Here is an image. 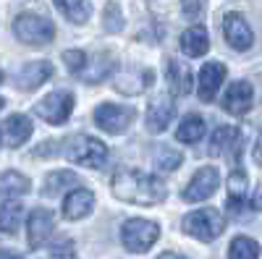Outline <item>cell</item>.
Instances as JSON below:
<instances>
[{"label":"cell","instance_id":"52a82bcc","mask_svg":"<svg viewBox=\"0 0 262 259\" xmlns=\"http://www.w3.org/2000/svg\"><path fill=\"white\" fill-rule=\"evenodd\" d=\"M217 186H221V173H217V168H210V165L200 168L194 173V178L186 183L184 199L186 202H205L217 191Z\"/></svg>","mask_w":262,"mask_h":259},{"label":"cell","instance_id":"7402d4cb","mask_svg":"<svg viewBox=\"0 0 262 259\" xmlns=\"http://www.w3.org/2000/svg\"><path fill=\"white\" fill-rule=\"evenodd\" d=\"M53 3L58 6V11L69 18V21H74V24H84L86 18H90V3L86 0H53Z\"/></svg>","mask_w":262,"mask_h":259},{"label":"cell","instance_id":"ac0fdd59","mask_svg":"<svg viewBox=\"0 0 262 259\" xmlns=\"http://www.w3.org/2000/svg\"><path fill=\"white\" fill-rule=\"evenodd\" d=\"M242 139V131H238L236 126H221L217 131L212 134V142H210V155L217 157V155H223L228 152V149L236 147V142Z\"/></svg>","mask_w":262,"mask_h":259},{"label":"cell","instance_id":"ba28073f","mask_svg":"<svg viewBox=\"0 0 262 259\" xmlns=\"http://www.w3.org/2000/svg\"><path fill=\"white\" fill-rule=\"evenodd\" d=\"M131 121H134V110H131V107H123V105L102 102L95 110V123L107 134H123Z\"/></svg>","mask_w":262,"mask_h":259},{"label":"cell","instance_id":"4dcf8cb0","mask_svg":"<svg viewBox=\"0 0 262 259\" xmlns=\"http://www.w3.org/2000/svg\"><path fill=\"white\" fill-rule=\"evenodd\" d=\"M160 259H186V256H181V254H173V251H165V254H160Z\"/></svg>","mask_w":262,"mask_h":259},{"label":"cell","instance_id":"8992f818","mask_svg":"<svg viewBox=\"0 0 262 259\" xmlns=\"http://www.w3.org/2000/svg\"><path fill=\"white\" fill-rule=\"evenodd\" d=\"M34 110H37V115H39L42 121L60 126V123L69 121L71 113H74V95H71V92H63V89L50 92L45 100L37 102Z\"/></svg>","mask_w":262,"mask_h":259},{"label":"cell","instance_id":"d6986e66","mask_svg":"<svg viewBox=\"0 0 262 259\" xmlns=\"http://www.w3.org/2000/svg\"><path fill=\"white\" fill-rule=\"evenodd\" d=\"M205 136V121L200 115H186L181 123H179V131H176V139L181 144H196Z\"/></svg>","mask_w":262,"mask_h":259},{"label":"cell","instance_id":"9a60e30c","mask_svg":"<svg viewBox=\"0 0 262 259\" xmlns=\"http://www.w3.org/2000/svg\"><path fill=\"white\" fill-rule=\"evenodd\" d=\"M53 76V66L48 60H37V63H27L24 68H21V74L16 76V84L21 86V89H37L39 84H45L48 79Z\"/></svg>","mask_w":262,"mask_h":259},{"label":"cell","instance_id":"9c48e42d","mask_svg":"<svg viewBox=\"0 0 262 259\" xmlns=\"http://www.w3.org/2000/svg\"><path fill=\"white\" fill-rule=\"evenodd\" d=\"M223 37L233 50H249L252 48V29L247 24V18L242 13H228L223 16Z\"/></svg>","mask_w":262,"mask_h":259},{"label":"cell","instance_id":"7c38bea8","mask_svg":"<svg viewBox=\"0 0 262 259\" xmlns=\"http://www.w3.org/2000/svg\"><path fill=\"white\" fill-rule=\"evenodd\" d=\"M0 136H3V144L11 147V149L21 147L32 136V121L27 115H11V118H6L3 126H0Z\"/></svg>","mask_w":262,"mask_h":259},{"label":"cell","instance_id":"cb8c5ba5","mask_svg":"<svg viewBox=\"0 0 262 259\" xmlns=\"http://www.w3.org/2000/svg\"><path fill=\"white\" fill-rule=\"evenodd\" d=\"M21 215H24V207L18 202H6L0 207V230L3 233H16L21 225Z\"/></svg>","mask_w":262,"mask_h":259},{"label":"cell","instance_id":"83f0119b","mask_svg":"<svg viewBox=\"0 0 262 259\" xmlns=\"http://www.w3.org/2000/svg\"><path fill=\"white\" fill-rule=\"evenodd\" d=\"M63 63L69 66L71 74H81L84 66H86V55H84L81 50H66V53H63Z\"/></svg>","mask_w":262,"mask_h":259},{"label":"cell","instance_id":"7a4b0ae2","mask_svg":"<svg viewBox=\"0 0 262 259\" xmlns=\"http://www.w3.org/2000/svg\"><path fill=\"white\" fill-rule=\"evenodd\" d=\"M13 32L24 45H34V48H45L55 39V24L37 13H21L13 21Z\"/></svg>","mask_w":262,"mask_h":259},{"label":"cell","instance_id":"277c9868","mask_svg":"<svg viewBox=\"0 0 262 259\" xmlns=\"http://www.w3.org/2000/svg\"><path fill=\"white\" fill-rule=\"evenodd\" d=\"M158 239H160V225L158 223H149V220H142V218L126 220L123 228H121L123 246L128 251H134V254H144Z\"/></svg>","mask_w":262,"mask_h":259},{"label":"cell","instance_id":"44dd1931","mask_svg":"<svg viewBox=\"0 0 262 259\" xmlns=\"http://www.w3.org/2000/svg\"><path fill=\"white\" fill-rule=\"evenodd\" d=\"M168 81L176 95H189L191 92V74L179 60H168Z\"/></svg>","mask_w":262,"mask_h":259},{"label":"cell","instance_id":"484cf974","mask_svg":"<svg viewBox=\"0 0 262 259\" xmlns=\"http://www.w3.org/2000/svg\"><path fill=\"white\" fill-rule=\"evenodd\" d=\"M76 183H79L76 173H71V170H55L53 176L48 178V183H45V194H58L66 186H76Z\"/></svg>","mask_w":262,"mask_h":259},{"label":"cell","instance_id":"d4e9b609","mask_svg":"<svg viewBox=\"0 0 262 259\" xmlns=\"http://www.w3.org/2000/svg\"><path fill=\"white\" fill-rule=\"evenodd\" d=\"M257 256H259V246H257V241L247 239V236H238V239L231 241L228 259H257Z\"/></svg>","mask_w":262,"mask_h":259},{"label":"cell","instance_id":"f546056e","mask_svg":"<svg viewBox=\"0 0 262 259\" xmlns=\"http://www.w3.org/2000/svg\"><path fill=\"white\" fill-rule=\"evenodd\" d=\"M181 11L186 13V18H196V16H200V11H202V3H200V0H184Z\"/></svg>","mask_w":262,"mask_h":259},{"label":"cell","instance_id":"8fae6325","mask_svg":"<svg viewBox=\"0 0 262 259\" xmlns=\"http://www.w3.org/2000/svg\"><path fill=\"white\" fill-rule=\"evenodd\" d=\"M252 86L247 81H233L226 95H223V107L231 113V115H244L249 113V107H252Z\"/></svg>","mask_w":262,"mask_h":259},{"label":"cell","instance_id":"d6a6232c","mask_svg":"<svg viewBox=\"0 0 262 259\" xmlns=\"http://www.w3.org/2000/svg\"><path fill=\"white\" fill-rule=\"evenodd\" d=\"M53 259H71V256H53Z\"/></svg>","mask_w":262,"mask_h":259},{"label":"cell","instance_id":"ffe728a7","mask_svg":"<svg viewBox=\"0 0 262 259\" xmlns=\"http://www.w3.org/2000/svg\"><path fill=\"white\" fill-rule=\"evenodd\" d=\"M247 202V176L244 170H233L228 176V207L242 209Z\"/></svg>","mask_w":262,"mask_h":259},{"label":"cell","instance_id":"2e32d148","mask_svg":"<svg viewBox=\"0 0 262 259\" xmlns=\"http://www.w3.org/2000/svg\"><path fill=\"white\" fill-rule=\"evenodd\" d=\"M173 118V102L168 97H160L149 105V110H147V131L152 134H163L168 123Z\"/></svg>","mask_w":262,"mask_h":259},{"label":"cell","instance_id":"3957f363","mask_svg":"<svg viewBox=\"0 0 262 259\" xmlns=\"http://www.w3.org/2000/svg\"><path fill=\"white\" fill-rule=\"evenodd\" d=\"M223 228H226L223 215L217 212V209H212V207L196 209V212H191V215H186V218H184V230L191 233L194 239L205 241V244L215 241L217 236L223 233Z\"/></svg>","mask_w":262,"mask_h":259},{"label":"cell","instance_id":"5bb4252c","mask_svg":"<svg viewBox=\"0 0 262 259\" xmlns=\"http://www.w3.org/2000/svg\"><path fill=\"white\" fill-rule=\"evenodd\" d=\"M53 228H55L53 215L48 209H34L32 218H29V246L32 249L45 246L48 239L53 236Z\"/></svg>","mask_w":262,"mask_h":259},{"label":"cell","instance_id":"e0dca14e","mask_svg":"<svg viewBox=\"0 0 262 259\" xmlns=\"http://www.w3.org/2000/svg\"><path fill=\"white\" fill-rule=\"evenodd\" d=\"M181 50L189 58H202L210 50V37L205 27H191L181 34Z\"/></svg>","mask_w":262,"mask_h":259},{"label":"cell","instance_id":"6da1fadb","mask_svg":"<svg viewBox=\"0 0 262 259\" xmlns=\"http://www.w3.org/2000/svg\"><path fill=\"white\" fill-rule=\"evenodd\" d=\"M113 194L128 204H160L165 199V183L158 176L139 170H121L113 176Z\"/></svg>","mask_w":262,"mask_h":259},{"label":"cell","instance_id":"1f68e13d","mask_svg":"<svg viewBox=\"0 0 262 259\" xmlns=\"http://www.w3.org/2000/svg\"><path fill=\"white\" fill-rule=\"evenodd\" d=\"M0 259H21V256L13 254V251H0Z\"/></svg>","mask_w":262,"mask_h":259},{"label":"cell","instance_id":"4fadbf2b","mask_svg":"<svg viewBox=\"0 0 262 259\" xmlns=\"http://www.w3.org/2000/svg\"><path fill=\"white\" fill-rule=\"evenodd\" d=\"M95 207V194L90 189H74L69 197L63 199V215L69 220H81L92 212Z\"/></svg>","mask_w":262,"mask_h":259},{"label":"cell","instance_id":"30bf717a","mask_svg":"<svg viewBox=\"0 0 262 259\" xmlns=\"http://www.w3.org/2000/svg\"><path fill=\"white\" fill-rule=\"evenodd\" d=\"M223 81H226V66L223 63H217V60L205 63L202 71H200V86H196V92H200V97L205 102H212L217 89L223 86Z\"/></svg>","mask_w":262,"mask_h":259},{"label":"cell","instance_id":"4316f807","mask_svg":"<svg viewBox=\"0 0 262 259\" xmlns=\"http://www.w3.org/2000/svg\"><path fill=\"white\" fill-rule=\"evenodd\" d=\"M179 165H181V152H176V149H170V147H163L155 155V168L158 170H176Z\"/></svg>","mask_w":262,"mask_h":259},{"label":"cell","instance_id":"603a6c76","mask_svg":"<svg viewBox=\"0 0 262 259\" xmlns=\"http://www.w3.org/2000/svg\"><path fill=\"white\" fill-rule=\"evenodd\" d=\"M29 191V178L21 176L16 170H6L0 173V194L6 197H13V194H27Z\"/></svg>","mask_w":262,"mask_h":259},{"label":"cell","instance_id":"5b68a950","mask_svg":"<svg viewBox=\"0 0 262 259\" xmlns=\"http://www.w3.org/2000/svg\"><path fill=\"white\" fill-rule=\"evenodd\" d=\"M66 155H69L71 162H76L81 168H100L107 160V147L95 136H76V139H71Z\"/></svg>","mask_w":262,"mask_h":259},{"label":"cell","instance_id":"f1b7e54d","mask_svg":"<svg viewBox=\"0 0 262 259\" xmlns=\"http://www.w3.org/2000/svg\"><path fill=\"white\" fill-rule=\"evenodd\" d=\"M107 18H105V27H107V32H118L121 27H123V21H121V13H118V8L111 3L107 6V13H105Z\"/></svg>","mask_w":262,"mask_h":259},{"label":"cell","instance_id":"e575fe53","mask_svg":"<svg viewBox=\"0 0 262 259\" xmlns=\"http://www.w3.org/2000/svg\"><path fill=\"white\" fill-rule=\"evenodd\" d=\"M0 107H3V100H0Z\"/></svg>","mask_w":262,"mask_h":259},{"label":"cell","instance_id":"836d02e7","mask_svg":"<svg viewBox=\"0 0 262 259\" xmlns=\"http://www.w3.org/2000/svg\"><path fill=\"white\" fill-rule=\"evenodd\" d=\"M0 84H3V71H0Z\"/></svg>","mask_w":262,"mask_h":259}]
</instances>
